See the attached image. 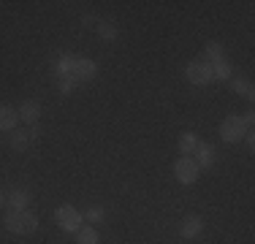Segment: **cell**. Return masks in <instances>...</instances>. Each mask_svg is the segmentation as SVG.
<instances>
[{
	"label": "cell",
	"instance_id": "24",
	"mask_svg": "<svg viewBox=\"0 0 255 244\" xmlns=\"http://www.w3.org/2000/svg\"><path fill=\"white\" fill-rule=\"evenodd\" d=\"M5 206V193H0V209Z\"/></svg>",
	"mask_w": 255,
	"mask_h": 244
},
{
	"label": "cell",
	"instance_id": "17",
	"mask_svg": "<svg viewBox=\"0 0 255 244\" xmlns=\"http://www.w3.org/2000/svg\"><path fill=\"white\" fill-rule=\"evenodd\" d=\"M71 68H74V57L71 54H60L57 60H54V73L60 76H71Z\"/></svg>",
	"mask_w": 255,
	"mask_h": 244
},
{
	"label": "cell",
	"instance_id": "16",
	"mask_svg": "<svg viewBox=\"0 0 255 244\" xmlns=\"http://www.w3.org/2000/svg\"><path fill=\"white\" fill-rule=\"evenodd\" d=\"M30 136H27V130H14L11 133V149L14 152H27L30 149Z\"/></svg>",
	"mask_w": 255,
	"mask_h": 244
},
{
	"label": "cell",
	"instance_id": "14",
	"mask_svg": "<svg viewBox=\"0 0 255 244\" xmlns=\"http://www.w3.org/2000/svg\"><path fill=\"white\" fill-rule=\"evenodd\" d=\"M95 30H98V38L106 41V44L117 41V35H120V30H117V24H114V22H98V24H95Z\"/></svg>",
	"mask_w": 255,
	"mask_h": 244
},
{
	"label": "cell",
	"instance_id": "11",
	"mask_svg": "<svg viewBox=\"0 0 255 244\" xmlns=\"http://www.w3.org/2000/svg\"><path fill=\"white\" fill-rule=\"evenodd\" d=\"M5 204L11 206V209H27V204H30V193L25 190V187H14L8 195H5Z\"/></svg>",
	"mask_w": 255,
	"mask_h": 244
},
{
	"label": "cell",
	"instance_id": "4",
	"mask_svg": "<svg viewBox=\"0 0 255 244\" xmlns=\"http://www.w3.org/2000/svg\"><path fill=\"white\" fill-rule=\"evenodd\" d=\"M185 79L193 87H206V84L215 82V79H212V65L204 63V60H193V63L185 65Z\"/></svg>",
	"mask_w": 255,
	"mask_h": 244
},
{
	"label": "cell",
	"instance_id": "18",
	"mask_svg": "<svg viewBox=\"0 0 255 244\" xmlns=\"http://www.w3.org/2000/svg\"><path fill=\"white\" fill-rule=\"evenodd\" d=\"M231 73H234V68H231L228 60L212 63V79H217V82H226V79H231Z\"/></svg>",
	"mask_w": 255,
	"mask_h": 244
},
{
	"label": "cell",
	"instance_id": "1",
	"mask_svg": "<svg viewBox=\"0 0 255 244\" xmlns=\"http://www.w3.org/2000/svg\"><path fill=\"white\" fill-rule=\"evenodd\" d=\"M3 225H5V231L14 234V236H30L38 228V215L30 212V209H19V212L11 209L8 215L3 217Z\"/></svg>",
	"mask_w": 255,
	"mask_h": 244
},
{
	"label": "cell",
	"instance_id": "20",
	"mask_svg": "<svg viewBox=\"0 0 255 244\" xmlns=\"http://www.w3.org/2000/svg\"><path fill=\"white\" fill-rule=\"evenodd\" d=\"M82 217L87 220V223H101V220L106 217V209H103V206H87V212H84Z\"/></svg>",
	"mask_w": 255,
	"mask_h": 244
},
{
	"label": "cell",
	"instance_id": "5",
	"mask_svg": "<svg viewBox=\"0 0 255 244\" xmlns=\"http://www.w3.org/2000/svg\"><path fill=\"white\" fill-rule=\"evenodd\" d=\"M174 176H177L179 185H196L198 176H201V168H198V163L193 157H179L174 163Z\"/></svg>",
	"mask_w": 255,
	"mask_h": 244
},
{
	"label": "cell",
	"instance_id": "10",
	"mask_svg": "<svg viewBox=\"0 0 255 244\" xmlns=\"http://www.w3.org/2000/svg\"><path fill=\"white\" fill-rule=\"evenodd\" d=\"M16 125H19V114H16V109L8 106V103H0V130L14 133Z\"/></svg>",
	"mask_w": 255,
	"mask_h": 244
},
{
	"label": "cell",
	"instance_id": "22",
	"mask_svg": "<svg viewBox=\"0 0 255 244\" xmlns=\"http://www.w3.org/2000/svg\"><path fill=\"white\" fill-rule=\"evenodd\" d=\"M27 136H30V141H35V138H41V125H38V122L27 127Z\"/></svg>",
	"mask_w": 255,
	"mask_h": 244
},
{
	"label": "cell",
	"instance_id": "3",
	"mask_svg": "<svg viewBox=\"0 0 255 244\" xmlns=\"http://www.w3.org/2000/svg\"><path fill=\"white\" fill-rule=\"evenodd\" d=\"M54 223H57L65 234H76V231L82 228L84 217H82V212L74 209L71 204H63V206H57V212H54Z\"/></svg>",
	"mask_w": 255,
	"mask_h": 244
},
{
	"label": "cell",
	"instance_id": "23",
	"mask_svg": "<svg viewBox=\"0 0 255 244\" xmlns=\"http://www.w3.org/2000/svg\"><path fill=\"white\" fill-rule=\"evenodd\" d=\"M98 22H101V19H95L93 14H84V16H82V24H84V27H90V24H98Z\"/></svg>",
	"mask_w": 255,
	"mask_h": 244
},
{
	"label": "cell",
	"instance_id": "9",
	"mask_svg": "<svg viewBox=\"0 0 255 244\" xmlns=\"http://www.w3.org/2000/svg\"><path fill=\"white\" fill-rule=\"evenodd\" d=\"M215 160H217L215 144L198 141V146H196V163H198V168H212V166H215Z\"/></svg>",
	"mask_w": 255,
	"mask_h": 244
},
{
	"label": "cell",
	"instance_id": "12",
	"mask_svg": "<svg viewBox=\"0 0 255 244\" xmlns=\"http://www.w3.org/2000/svg\"><path fill=\"white\" fill-rule=\"evenodd\" d=\"M179 155L182 157H190V155H196V146H198V136H196V133H193V130H185V133H182V136H179Z\"/></svg>",
	"mask_w": 255,
	"mask_h": 244
},
{
	"label": "cell",
	"instance_id": "21",
	"mask_svg": "<svg viewBox=\"0 0 255 244\" xmlns=\"http://www.w3.org/2000/svg\"><path fill=\"white\" fill-rule=\"evenodd\" d=\"M57 87H60V93H63V95H71V93H74V87H76V82L71 76H60L57 79Z\"/></svg>",
	"mask_w": 255,
	"mask_h": 244
},
{
	"label": "cell",
	"instance_id": "8",
	"mask_svg": "<svg viewBox=\"0 0 255 244\" xmlns=\"http://www.w3.org/2000/svg\"><path fill=\"white\" fill-rule=\"evenodd\" d=\"M16 114H19V120L25 122V125H35V122L41 120V103L35 101V98L22 101V106L16 109Z\"/></svg>",
	"mask_w": 255,
	"mask_h": 244
},
{
	"label": "cell",
	"instance_id": "2",
	"mask_svg": "<svg viewBox=\"0 0 255 244\" xmlns=\"http://www.w3.org/2000/svg\"><path fill=\"white\" fill-rule=\"evenodd\" d=\"M245 136H247V125L239 114H231V117L220 122V138L226 144H239Z\"/></svg>",
	"mask_w": 255,
	"mask_h": 244
},
{
	"label": "cell",
	"instance_id": "6",
	"mask_svg": "<svg viewBox=\"0 0 255 244\" xmlns=\"http://www.w3.org/2000/svg\"><path fill=\"white\" fill-rule=\"evenodd\" d=\"M95 76H98V65L93 57H74V68H71L74 82H93Z\"/></svg>",
	"mask_w": 255,
	"mask_h": 244
},
{
	"label": "cell",
	"instance_id": "19",
	"mask_svg": "<svg viewBox=\"0 0 255 244\" xmlns=\"http://www.w3.org/2000/svg\"><path fill=\"white\" fill-rule=\"evenodd\" d=\"M231 87H234V93H239L242 98H247V101H253V98H255L253 84L245 82V79H234V82H231Z\"/></svg>",
	"mask_w": 255,
	"mask_h": 244
},
{
	"label": "cell",
	"instance_id": "13",
	"mask_svg": "<svg viewBox=\"0 0 255 244\" xmlns=\"http://www.w3.org/2000/svg\"><path fill=\"white\" fill-rule=\"evenodd\" d=\"M220 60H226V49L223 44H217V41H209V44L204 46V63H220Z\"/></svg>",
	"mask_w": 255,
	"mask_h": 244
},
{
	"label": "cell",
	"instance_id": "7",
	"mask_svg": "<svg viewBox=\"0 0 255 244\" xmlns=\"http://www.w3.org/2000/svg\"><path fill=\"white\" fill-rule=\"evenodd\" d=\"M201 234H204V220L198 217V215H187V217L179 223V236H182V239L196 242Z\"/></svg>",
	"mask_w": 255,
	"mask_h": 244
},
{
	"label": "cell",
	"instance_id": "15",
	"mask_svg": "<svg viewBox=\"0 0 255 244\" xmlns=\"http://www.w3.org/2000/svg\"><path fill=\"white\" fill-rule=\"evenodd\" d=\"M98 242H101V236L93 225H82L76 231V244H98Z\"/></svg>",
	"mask_w": 255,
	"mask_h": 244
}]
</instances>
